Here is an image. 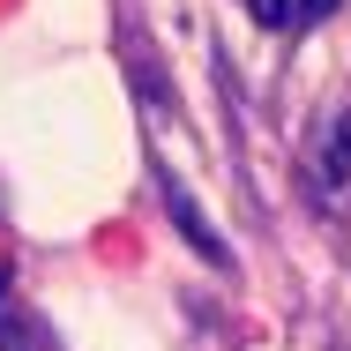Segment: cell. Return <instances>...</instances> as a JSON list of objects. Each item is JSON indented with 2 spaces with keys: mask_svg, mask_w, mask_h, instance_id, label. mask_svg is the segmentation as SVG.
Returning <instances> with one entry per match:
<instances>
[{
  "mask_svg": "<svg viewBox=\"0 0 351 351\" xmlns=\"http://www.w3.org/2000/svg\"><path fill=\"white\" fill-rule=\"evenodd\" d=\"M0 351H45V344H38V329H30L15 306H0Z\"/></svg>",
  "mask_w": 351,
  "mask_h": 351,
  "instance_id": "cell-3",
  "label": "cell"
},
{
  "mask_svg": "<svg viewBox=\"0 0 351 351\" xmlns=\"http://www.w3.org/2000/svg\"><path fill=\"white\" fill-rule=\"evenodd\" d=\"M306 180H314L322 202H344V195H351V112H337V120L314 135V149H306Z\"/></svg>",
  "mask_w": 351,
  "mask_h": 351,
  "instance_id": "cell-1",
  "label": "cell"
},
{
  "mask_svg": "<svg viewBox=\"0 0 351 351\" xmlns=\"http://www.w3.org/2000/svg\"><path fill=\"white\" fill-rule=\"evenodd\" d=\"M165 210H172V224H180V232L195 239V254H202V262H217V269L232 262V247H224V239H217V232H210V217L195 210V195H187L180 180H165Z\"/></svg>",
  "mask_w": 351,
  "mask_h": 351,
  "instance_id": "cell-2",
  "label": "cell"
},
{
  "mask_svg": "<svg viewBox=\"0 0 351 351\" xmlns=\"http://www.w3.org/2000/svg\"><path fill=\"white\" fill-rule=\"evenodd\" d=\"M322 8H329V0H299V15H322Z\"/></svg>",
  "mask_w": 351,
  "mask_h": 351,
  "instance_id": "cell-5",
  "label": "cell"
},
{
  "mask_svg": "<svg viewBox=\"0 0 351 351\" xmlns=\"http://www.w3.org/2000/svg\"><path fill=\"white\" fill-rule=\"evenodd\" d=\"M247 15H254L262 30H291V23H299V0H247Z\"/></svg>",
  "mask_w": 351,
  "mask_h": 351,
  "instance_id": "cell-4",
  "label": "cell"
}]
</instances>
